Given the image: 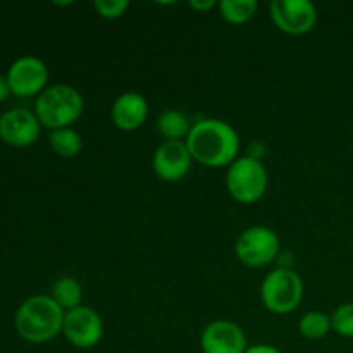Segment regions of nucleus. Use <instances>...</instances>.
<instances>
[{
    "label": "nucleus",
    "mask_w": 353,
    "mask_h": 353,
    "mask_svg": "<svg viewBox=\"0 0 353 353\" xmlns=\"http://www.w3.org/2000/svg\"><path fill=\"white\" fill-rule=\"evenodd\" d=\"M48 145L59 157L72 159L81 152L83 138L74 128H61L48 133Z\"/></svg>",
    "instance_id": "nucleus-16"
},
{
    "label": "nucleus",
    "mask_w": 353,
    "mask_h": 353,
    "mask_svg": "<svg viewBox=\"0 0 353 353\" xmlns=\"http://www.w3.org/2000/svg\"><path fill=\"white\" fill-rule=\"evenodd\" d=\"M85 110V100L78 88L65 83L48 85L40 95L34 99V116L40 121L41 128L47 130H61L71 128Z\"/></svg>",
    "instance_id": "nucleus-3"
},
{
    "label": "nucleus",
    "mask_w": 353,
    "mask_h": 353,
    "mask_svg": "<svg viewBox=\"0 0 353 353\" xmlns=\"http://www.w3.org/2000/svg\"><path fill=\"white\" fill-rule=\"evenodd\" d=\"M203 353H245L248 348L243 327L228 319L212 321L200 334Z\"/></svg>",
    "instance_id": "nucleus-12"
},
{
    "label": "nucleus",
    "mask_w": 353,
    "mask_h": 353,
    "mask_svg": "<svg viewBox=\"0 0 353 353\" xmlns=\"http://www.w3.org/2000/svg\"><path fill=\"white\" fill-rule=\"evenodd\" d=\"M64 316L50 295H33L17 307L14 327L24 341L41 345L62 334Z\"/></svg>",
    "instance_id": "nucleus-2"
},
{
    "label": "nucleus",
    "mask_w": 353,
    "mask_h": 353,
    "mask_svg": "<svg viewBox=\"0 0 353 353\" xmlns=\"http://www.w3.org/2000/svg\"><path fill=\"white\" fill-rule=\"evenodd\" d=\"M188 6L192 7L193 10H196V12H209L214 7L219 6V3H217L216 0H190Z\"/></svg>",
    "instance_id": "nucleus-21"
},
{
    "label": "nucleus",
    "mask_w": 353,
    "mask_h": 353,
    "mask_svg": "<svg viewBox=\"0 0 353 353\" xmlns=\"http://www.w3.org/2000/svg\"><path fill=\"white\" fill-rule=\"evenodd\" d=\"M217 7L226 23L243 24L255 16L259 3L255 0H223Z\"/></svg>",
    "instance_id": "nucleus-18"
},
{
    "label": "nucleus",
    "mask_w": 353,
    "mask_h": 353,
    "mask_svg": "<svg viewBox=\"0 0 353 353\" xmlns=\"http://www.w3.org/2000/svg\"><path fill=\"white\" fill-rule=\"evenodd\" d=\"M299 331L307 340H323L330 331H333L331 316H327L326 312H321V310L305 312L302 319L299 321Z\"/></svg>",
    "instance_id": "nucleus-17"
},
{
    "label": "nucleus",
    "mask_w": 353,
    "mask_h": 353,
    "mask_svg": "<svg viewBox=\"0 0 353 353\" xmlns=\"http://www.w3.org/2000/svg\"><path fill=\"white\" fill-rule=\"evenodd\" d=\"M93 7L103 19H119L130 9V0H95Z\"/></svg>",
    "instance_id": "nucleus-20"
},
{
    "label": "nucleus",
    "mask_w": 353,
    "mask_h": 353,
    "mask_svg": "<svg viewBox=\"0 0 353 353\" xmlns=\"http://www.w3.org/2000/svg\"><path fill=\"white\" fill-rule=\"evenodd\" d=\"M303 299L302 276L292 268H278L269 272L261 285V300L272 314H292Z\"/></svg>",
    "instance_id": "nucleus-5"
},
{
    "label": "nucleus",
    "mask_w": 353,
    "mask_h": 353,
    "mask_svg": "<svg viewBox=\"0 0 353 353\" xmlns=\"http://www.w3.org/2000/svg\"><path fill=\"white\" fill-rule=\"evenodd\" d=\"M245 353H283L279 348L272 347V345L259 343V345H250V347L245 350Z\"/></svg>",
    "instance_id": "nucleus-22"
},
{
    "label": "nucleus",
    "mask_w": 353,
    "mask_h": 353,
    "mask_svg": "<svg viewBox=\"0 0 353 353\" xmlns=\"http://www.w3.org/2000/svg\"><path fill=\"white\" fill-rule=\"evenodd\" d=\"M279 236L268 226H250L241 231L234 243L238 261L247 268H265L279 255Z\"/></svg>",
    "instance_id": "nucleus-6"
},
{
    "label": "nucleus",
    "mask_w": 353,
    "mask_h": 353,
    "mask_svg": "<svg viewBox=\"0 0 353 353\" xmlns=\"http://www.w3.org/2000/svg\"><path fill=\"white\" fill-rule=\"evenodd\" d=\"M148 100L138 92H124L114 100L110 117L117 130L134 131L145 124L148 117Z\"/></svg>",
    "instance_id": "nucleus-13"
},
{
    "label": "nucleus",
    "mask_w": 353,
    "mask_h": 353,
    "mask_svg": "<svg viewBox=\"0 0 353 353\" xmlns=\"http://www.w3.org/2000/svg\"><path fill=\"white\" fill-rule=\"evenodd\" d=\"M269 16L279 31L292 37L310 33L317 24V9L310 0H272Z\"/></svg>",
    "instance_id": "nucleus-8"
},
{
    "label": "nucleus",
    "mask_w": 353,
    "mask_h": 353,
    "mask_svg": "<svg viewBox=\"0 0 353 353\" xmlns=\"http://www.w3.org/2000/svg\"><path fill=\"white\" fill-rule=\"evenodd\" d=\"M192 164L193 157L185 141H162L152 157L155 176L165 183L181 181L190 172Z\"/></svg>",
    "instance_id": "nucleus-11"
},
{
    "label": "nucleus",
    "mask_w": 353,
    "mask_h": 353,
    "mask_svg": "<svg viewBox=\"0 0 353 353\" xmlns=\"http://www.w3.org/2000/svg\"><path fill=\"white\" fill-rule=\"evenodd\" d=\"M268 169L255 155L238 157L228 168L226 190L231 199L236 200L238 203L250 205V203L259 202L268 192Z\"/></svg>",
    "instance_id": "nucleus-4"
},
{
    "label": "nucleus",
    "mask_w": 353,
    "mask_h": 353,
    "mask_svg": "<svg viewBox=\"0 0 353 353\" xmlns=\"http://www.w3.org/2000/svg\"><path fill=\"white\" fill-rule=\"evenodd\" d=\"M50 296L64 312L83 305V286L72 276H62L52 286Z\"/></svg>",
    "instance_id": "nucleus-15"
},
{
    "label": "nucleus",
    "mask_w": 353,
    "mask_h": 353,
    "mask_svg": "<svg viewBox=\"0 0 353 353\" xmlns=\"http://www.w3.org/2000/svg\"><path fill=\"white\" fill-rule=\"evenodd\" d=\"M193 162L207 168H230L238 159L240 137L230 123L216 117H207L193 123L185 140Z\"/></svg>",
    "instance_id": "nucleus-1"
},
{
    "label": "nucleus",
    "mask_w": 353,
    "mask_h": 353,
    "mask_svg": "<svg viewBox=\"0 0 353 353\" xmlns=\"http://www.w3.org/2000/svg\"><path fill=\"white\" fill-rule=\"evenodd\" d=\"M12 95V92H10V86H9V81H7V76L6 74H0V103L6 102L9 97Z\"/></svg>",
    "instance_id": "nucleus-23"
},
{
    "label": "nucleus",
    "mask_w": 353,
    "mask_h": 353,
    "mask_svg": "<svg viewBox=\"0 0 353 353\" xmlns=\"http://www.w3.org/2000/svg\"><path fill=\"white\" fill-rule=\"evenodd\" d=\"M192 126L190 117L178 109H168L157 117V131L164 141H185Z\"/></svg>",
    "instance_id": "nucleus-14"
},
{
    "label": "nucleus",
    "mask_w": 353,
    "mask_h": 353,
    "mask_svg": "<svg viewBox=\"0 0 353 353\" xmlns=\"http://www.w3.org/2000/svg\"><path fill=\"white\" fill-rule=\"evenodd\" d=\"M331 327L343 338H353V302L341 303L331 314Z\"/></svg>",
    "instance_id": "nucleus-19"
},
{
    "label": "nucleus",
    "mask_w": 353,
    "mask_h": 353,
    "mask_svg": "<svg viewBox=\"0 0 353 353\" xmlns=\"http://www.w3.org/2000/svg\"><path fill=\"white\" fill-rule=\"evenodd\" d=\"M41 124L33 110L9 109L0 114V140L16 148H26L37 143Z\"/></svg>",
    "instance_id": "nucleus-10"
},
{
    "label": "nucleus",
    "mask_w": 353,
    "mask_h": 353,
    "mask_svg": "<svg viewBox=\"0 0 353 353\" xmlns=\"http://www.w3.org/2000/svg\"><path fill=\"white\" fill-rule=\"evenodd\" d=\"M12 95L21 99H37L48 86V68L40 57L34 55H21L6 72Z\"/></svg>",
    "instance_id": "nucleus-7"
},
{
    "label": "nucleus",
    "mask_w": 353,
    "mask_h": 353,
    "mask_svg": "<svg viewBox=\"0 0 353 353\" xmlns=\"http://www.w3.org/2000/svg\"><path fill=\"white\" fill-rule=\"evenodd\" d=\"M62 334L74 348L90 350L102 341L103 321L95 309L88 305H79L65 312Z\"/></svg>",
    "instance_id": "nucleus-9"
}]
</instances>
